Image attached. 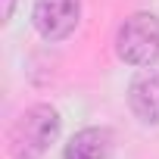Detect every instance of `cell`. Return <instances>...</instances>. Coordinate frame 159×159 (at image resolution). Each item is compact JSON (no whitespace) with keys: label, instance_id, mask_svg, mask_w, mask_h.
I'll use <instances>...</instances> for the list:
<instances>
[{"label":"cell","instance_id":"cell-6","mask_svg":"<svg viewBox=\"0 0 159 159\" xmlns=\"http://www.w3.org/2000/svg\"><path fill=\"white\" fill-rule=\"evenodd\" d=\"M13 7H16V0H3V19L13 16Z\"/></svg>","mask_w":159,"mask_h":159},{"label":"cell","instance_id":"cell-4","mask_svg":"<svg viewBox=\"0 0 159 159\" xmlns=\"http://www.w3.org/2000/svg\"><path fill=\"white\" fill-rule=\"evenodd\" d=\"M112 156V131L109 128H81L72 134L62 150V159H109Z\"/></svg>","mask_w":159,"mask_h":159},{"label":"cell","instance_id":"cell-2","mask_svg":"<svg viewBox=\"0 0 159 159\" xmlns=\"http://www.w3.org/2000/svg\"><path fill=\"white\" fill-rule=\"evenodd\" d=\"M116 53L128 66H153L159 59V19L153 13H134L119 25Z\"/></svg>","mask_w":159,"mask_h":159},{"label":"cell","instance_id":"cell-1","mask_svg":"<svg viewBox=\"0 0 159 159\" xmlns=\"http://www.w3.org/2000/svg\"><path fill=\"white\" fill-rule=\"evenodd\" d=\"M56 137H59V112L50 103H34L13 122L7 140L13 159H38L50 150Z\"/></svg>","mask_w":159,"mask_h":159},{"label":"cell","instance_id":"cell-5","mask_svg":"<svg viewBox=\"0 0 159 159\" xmlns=\"http://www.w3.org/2000/svg\"><path fill=\"white\" fill-rule=\"evenodd\" d=\"M128 106L143 125H159V75H140L128 88Z\"/></svg>","mask_w":159,"mask_h":159},{"label":"cell","instance_id":"cell-3","mask_svg":"<svg viewBox=\"0 0 159 159\" xmlns=\"http://www.w3.org/2000/svg\"><path fill=\"white\" fill-rule=\"evenodd\" d=\"M81 19V3L78 0H38L31 22L44 41H62L75 31Z\"/></svg>","mask_w":159,"mask_h":159}]
</instances>
